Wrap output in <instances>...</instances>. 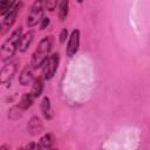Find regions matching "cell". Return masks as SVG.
<instances>
[{"label":"cell","instance_id":"1","mask_svg":"<svg viewBox=\"0 0 150 150\" xmlns=\"http://www.w3.org/2000/svg\"><path fill=\"white\" fill-rule=\"evenodd\" d=\"M52 48H53V38H52V36H46V38H43V39L40 41V43H39L38 48L35 49L34 54L32 55L30 64H32L35 69L39 68V67H41V66L45 63V61L49 57L48 55H49Z\"/></svg>","mask_w":150,"mask_h":150},{"label":"cell","instance_id":"2","mask_svg":"<svg viewBox=\"0 0 150 150\" xmlns=\"http://www.w3.org/2000/svg\"><path fill=\"white\" fill-rule=\"evenodd\" d=\"M21 36H22V27H19L2 43L1 46V61L2 62L9 60L15 54V52L18 50V45H19Z\"/></svg>","mask_w":150,"mask_h":150},{"label":"cell","instance_id":"3","mask_svg":"<svg viewBox=\"0 0 150 150\" xmlns=\"http://www.w3.org/2000/svg\"><path fill=\"white\" fill-rule=\"evenodd\" d=\"M45 8H46L45 0H35L33 2V5L30 6V9H29V13L27 15V20H26L28 27H34L39 22H41Z\"/></svg>","mask_w":150,"mask_h":150},{"label":"cell","instance_id":"4","mask_svg":"<svg viewBox=\"0 0 150 150\" xmlns=\"http://www.w3.org/2000/svg\"><path fill=\"white\" fill-rule=\"evenodd\" d=\"M59 61H60V56L57 53L50 55L45 63L42 64V79L43 80H50L53 79V76L55 75L56 70H57V66H59Z\"/></svg>","mask_w":150,"mask_h":150},{"label":"cell","instance_id":"5","mask_svg":"<svg viewBox=\"0 0 150 150\" xmlns=\"http://www.w3.org/2000/svg\"><path fill=\"white\" fill-rule=\"evenodd\" d=\"M21 6H22V4L15 5L8 13H6V14L4 15V19H2V22H1V28H2V29H1V33H2V34H4L7 29H9V28L13 26V23H14L15 20H16V16H18V13H19Z\"/></svg>","mask_w":150,"mask_h":150},{"label":"cell","instance_id":"6","mask_svg":"<svg viewBox=\"0 0 150 150\" xmlns=\"http://www.w3.org/2000/svg\"><path fill=\"white\" fill-rule=\"evenodd\" d=\"M80 47V30L79 29H74L70 34V36L68 38V43H67V48H66V53L67 56L71 57L74 56Z\"/></svg>","mask_w":150,"mask_h":150},{"label":"cell","instance_id":"7","mask_svg":"<svg viewBox=\"0 0 150 150\" xmlns=\"http://www.w3.org/2000/svg\"><path fill=\"white\" fill-rule=\"evenodd\" d=\"M18 69V61H12L7 64H5L1 68V73H0V81L1 83H7L12 80V77L14 76V74L16 73Z\"/></svg>","mask_w":150,"mask_h":150},{"label":"cell","instance_id":"8","mask_svg":"<svg viewBox=\"0 0 150 150\" xmlns=\"http://www.w3.org/2000/svg\"><path fill=\"white\" fill-rule=\"evenodd\" d=\"M34 67L32 64H27L19 75V82L21 86H28L34 80Z\"/></svg>","mask_w":150,"mask_h":150},{"label":"cell","instance_id":"9","mask_svg":"<svg viewBox=\"0 0 150 150\" xmlns=\"http://www.w3.org/2000/svg\"><path fill=\"white\" fill-rule=\"evenodd\" d=\"M27 130H28V132H29L30 135H33V136H36V135H39L40 132H42V130H43V124H42L41 118L38 117V116H33V117L28 121V123H27Z\"/></svg>","mask_w":150,"mask_h":150},{"label":"cell","instance_id":"10","mask_svg":"<svg viewBox=\"0 0 150 150\" xmlns=\"http://www.w3.org/2000/svg\"><path fill=\"white\" fill-rule=\"evenodd\" d=\"M33 39H34V32H27L26 34H23L21 38H20V41H19V45H18V50L23 53L28 49V47L32 45L33 42Z\"/></svg>","mask_w":150,"mask_h":150},{"label":"cell","instance_id":"11","mask_svg":"<svg viewBox=\"0 0 150 150\" xmlns=\"http://www.w3.org/2000/svg\"><path fill=\"white\" fill-rule=\"evenodd\" d=\"M42 90H43V81H42L41 77H38V79H35L34 82H33L30 93H32V95L36 98V97H39V96L42 94Z\"/></svg>","mask_w":150,"mask_h":150},{"label":"cell","instance_id":"12","mask_svg":"<svg viewBox=\"0 0 150 150\" xmlns=\"http://www.w3.org/2000/svg\"><path fill=\"white\" fill-rule=\"evenodd\" d=\"M41 111L43 114V116L47 118V120H50L52 118V107H50V100L49 97H43L42 102H41Z\"/></svg>","mask_w":150,"mask_h":150},{"label":"cell","instance_id":"13","mask_svg":"<svg viewBox=\"0 0 150 150\" xmlns=\"http://www.w3.org/2000/svg\"><path fill=\"white\" fill-rule=\"evenodd\" d=\"M34 98H35V97L32 95V93H26V94H23V95H22V97H21V100H20L19 105H20L23 110H26V109H28V108L33 104Z\"/></svg>","mask_w":150,"mask_h":150},{"label":"cell","instance_id":"14","mask_svg":"<svg viewBox=\"0 0 150 150\" xmlns=\"http://www.w3.org/2000/svg\"><path fill=\"white\" fill-rule=\"evenodd\" d=\"M53 144H54V137H53V135L46 134V135H43V136L40 138L39 146H40L41 149H49V148L53 146Z\"/></svg>","mask_w":150,"mask_h":150},{"label":"cell","instance_id":"15","mask_svg":"<svg viewBox=\"0 0 150 150\" xmlns=\"http://www.w3.org/2000/svg\"><path fill=\"white\" fill-rule=\"evenodd\" d=\"M68 9H69V0H61L59 6V19L61 21H63L67 18Z\"/></svg>","mask_w":150,"mask_h":150},{"label":"cell","instance_id":"16","mask_svg":"<svg viewBox=\"0 0 150 150\" xmlns=\"http://www.w3.org/2000/svg\"><path fill=\"white\" fill-rule=\"evenodd\" d=\"M15 0H1L0 1V14L5 15L14 7Z\"/></svg>","mask_w":150,"mask_h":150},{"label":"cell","instance_id":"17","mask_svg":"<svg viewBox=\"0 0 150 150\" xmlns=\"http://www.w3.org/2000/svg\"><path fill=\"white\" fill-rule=\"evenodd\" d=\"M22 111H23V109H22L20 105H15V107H13V108L8 111V117H9L11 120H16V118L21 117Z\"/></svg>","mask_w":150,"mask_h":150},{"label":"cell","instance_id":"18","mask_svg":"<svg viewBox=\"0 0 150 150\" xmlns=\"http://www.w3.org/2000/svg\"><path fill=\"white\" fill-rule=\"evenodd\" d=\"M57 4H59V0H45L46 9H48L49 12H53L56 8V5Z\"/></svg>","mask_w":150,"mask_h":150},{"label":"cell","instance_id":"19","mask_svg":"<svg viewBox=\"0 0 150 150\" xmlns=\"http://www.w3.org/2000/svg\"><path fill=\"white\" fill-rule=\"evenodd\" d=\"M67 38H68V30L64 28V29H62L61 33H60V42L63 43V42L67 40Z\"/></svg>","mask_w":150,"mask_h":150},{"label":"cell","instance_id":"20","mask_svg":"<svg viewBox=\"0 0 150 150\" xmlns=\"http://www.w3.org/2000/svg\"><path fill=\"white\" fill-rule=\"evenodd\" d=\"M48 25H49V19H48V18H42V20H41V25H40V28H41V29H45Z\"/></svg>","mask_w":150,"mask_h":150},{"label":"cell","instance_id":"21","mask_svg":"<svg viewBox=\"0 0 150 150\" xmlns=\"http://www.w3.org/2000/svg\"><path fill=\"white\" fill-rule=\"evenodd\" d=\"M77 2H79V4H81V2H83V0H77Z\"/></svg>","mask_w":150,"mask_h":150}]
</instances>
